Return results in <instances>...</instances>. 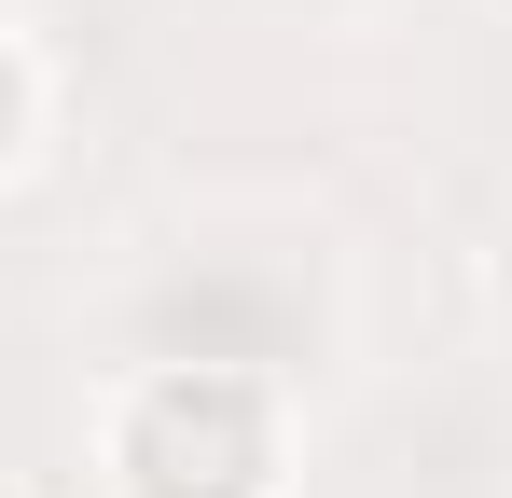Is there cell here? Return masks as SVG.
Instances as JSON below:
<instances>
[{"label": "cell", "instance_id": "obj_1", "mask_svg": "<svg viewBox=\"0 0 512 498\" xmlns=\"http://www.w3.org/2000/svg\"><path fill=\"white\" fill-rule=\"evenodd\" d=\"M97 457H111V498H277L291 485V415L250 360H153L111 402Z\"/></svg>", "mask_w": 512, "mask_h": 498}, {"label": "cell", "instance_id": "obj_3", "mask_svg": "<svg viewBox=\"0 0 512 498\" xmlns=\"http://www.w3.org/2000/svg\"><path fill=\"white\" fill-rule=\"evenodd\" d=\"M499 14H512V0H499Z\"/></svg>", "mask_w": 512, "mask_h": 498}, {"label": "cell", "instance_id": "obj_2", "mask_svg": "<svg viewBox=\"0 0 512 498\" xmlns=\"http://www.w3.org/2000/svg\"><path fill=\"white\" fill-rule=\"evenodd\" d=\"M0 498H28V485H14V471H0Z\"/></svg>", "mask_w": 512, "mask_h": 498}]
</instances>
